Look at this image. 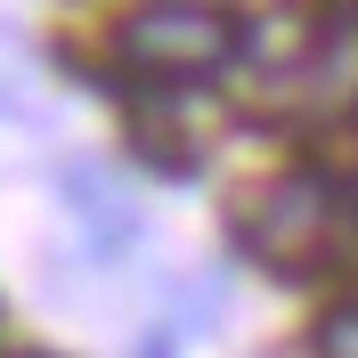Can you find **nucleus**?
<instances>
[{
	"label": "nucleus",
	"mask_w": 358,
	"mask_h": 358,
	"mask_svg": "<svg viewBox=\"0 0 358 358\" xmlns=\"http://www.w3.org/2000/svg\"><path fill=\"white\" fill-rule=\"evenodd\" d=\"M236 236H245L252 261L301 277V268H317L326 252H334L342 203H334V187H326L317 171H277V179H261V187L236 203Z\"/></svg>",
	"instance_id": "obj_2"
},
{
	"label": "nucleus",
	"mask_w": 358,
	"mask_h": 358,
	"mask_svg": "<svg viewBox=\"0 0 358 358\" xmlns=\"http://www.w3.org/2000/svg\"><path fill=\"white\" fill-rule=\"evenodd\" d=\"M350 203H358V171H350Z\"/></svg>",
	"instance_id": "obj_6"
},
{
	"label": "nucleus",
	"mask_w": 358,
	"mask_h": 358,
	"mask_svg": "<svg viewBox=\"0 0 358 358\" xmlns=\"http://www.w3.org/2000/svg\"><path fill=\"white\" fill-rule=\"evenodd\" d=\"M301 73H310V90L326 98V106H350L358 98V17H342L334 33H326V49L301 57Z\"/></svg>",
	"instance_id": "obj_3"
},
{
	"label": "nucleus",
	"mask_w": 358,
	"mask_h": 358,
	"mask_svg": "<svg viewBox=\"0 0 358 358\" xmlns=\"http://www.w3.org/2000/svg\"><path fill=\"white\" fill-rule=\"evenodd\" d=\"M0 358H57V350H0Z\"/></svg>",
	"instance_id": "obj_5"
},
{
	"label": "nucleus",
	"mask_w": 358,
	"mask_h": 358,
	"mask_svg": "<svg viewBox=\"0 0 358 358\" xmlns=\"http://www.w3.org/2000/svg\"><path fill=\"white\" fill-rule=\"evenodd\" d=\"M114 57L155 90H187V82H212L236 57V24L212 0H155V8L114 24Z\"/></svg>",
	"instance_id": "obj_1"
},
{
	"label": "nucleus",
	"mask_w": 358,
	"mask_h": 358,
	"mask_svg": "<svg viewBox=\"0 0 358 358\" xmlns=\"http://www.w3.org/2000/svg\"><path fill=\"white\" fill-rule=\"evenodd\" d=\"M317 358H358V301H334L317 317Z\"/></svg>",
	"instance_id": "obj_4"
}]
</instances>
